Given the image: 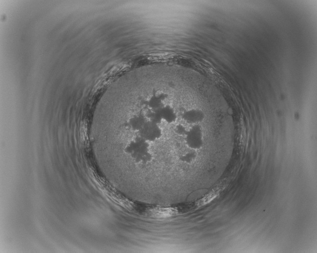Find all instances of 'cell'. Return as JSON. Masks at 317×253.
<instances>
[{
  "mask_svg": "<svg viewBox=\"0 0 317 253\" xmlns=\"http://www.w3.org/2000/svg\"><path fill=\"white\" fill-rule=\"evenodd\" d=\"M121 82L116 132L122 160L146 168L153 163L157 147L170 145L183 165H194L208 131L199 74L149 66L127 74Z\"/></svg>",
  "mask_w": 317,
  "mask_h": 253,
  "instance_id": "cell-1",
  "label": "cell"
}]
</instances>
